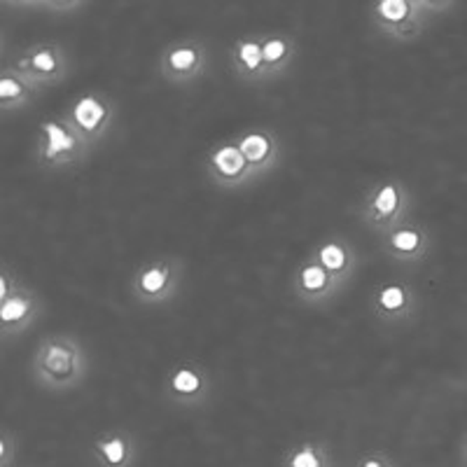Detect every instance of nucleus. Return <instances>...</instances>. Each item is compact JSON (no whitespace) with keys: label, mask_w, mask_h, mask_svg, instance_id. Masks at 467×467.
Returning <instances> with one entry per match:
<instances>
[{"label":"nucleus","mask_w":467,"mask_h":467,"mask_svg":"<svg viewBox=\"0 0 467 467\" xmlns=\"http://www.w3.org/2000/svg\"><path fill=\"white\" fill-rule=\"evenodd\" d=\"M91 369L85 344L68 332H52L37 341L31 377L47 393H70L87 381Z\"/></svg>","instance_id":"obj_1"},{"label":"nucleus","mask_w":467,"mask_h":467,"mask_svg":"<svg viewBox=\"0 0 467 467\" xmlns=\"http://www.w3.org/2000/svg\"><path fill=\"white\" fill-rule=\"evenodd\" d=\"M437 3L428 0H374L369 3V24L388 43H411L428 28Z\"/></svg>","instance_id":"obj_2"},{"label":"nucleus","mask_w":467,"mask_h":467,"mask_svg":"<svg viewBox=\"0 0 467 467\" xmlns=\"http://www.w3.org/2000/svg\"><path fill=\"white\" fill-rule=\"evenodd\" d=\"M414 197L402 178H383L381 182L367 192L358 206V220L365 224L374 236H383L400 223L411 218Z\"/></svg>","instance_id":"obj_3"},{"label":"nucleus","mask_w":467,"mask_h":467,"mask_svg":"<svg viewBox=\"0 0 467 467\" xmlns=\"http://www.w3.org/2000/svg\"><path fill=\"white\" fill-rule=\"evenodd\" d=\"M43 295L24 283L15 271L3 266L0 271V337L3 341L16 339L43 318Z\"/></svg>","instance_id":"obj_4"},{"label":"nucleus","mask_w":467,"mask_h":467,"mask_svg":"<svg viewBox=\"0 0 467 467\" xmlns=\"http://www.w3.org/2000/svg\"><path fill=\"white\" fill-rule=\"evenodd\" d=\"M94 150L64 122V117H47L40 122L33 148V160L45 171H61L80 166Z\"/></svg>","instance_id":"obj_5"},{"label":"nucleus","mask_w":467,"mask_h":467,"mask_svg":"<svg viewBox=\"0 0 467 467\" xmlns=\"http://www.w3.org/2000/svg\"><path fill=\"white\" fill-rule=\"evenodd\" d=\"M64 122L73 129L91 150L99 148L108 139L117 117V106L103 91H85L75 96L61 112Z\"/></svg>","instance_id":"obj_6"},{"label":"nucleus","mask_w":467,"mask_h":467,"mask_svg":"<svg viewBox=\"0 0 467 467\" xmlns=\"http://www.w3.org/2000/svg\"><path fill=\"white\" fill-rule=\"evenodd\" d=\"M185 278V265L178 257H157L136 269L131 278V295L140 306H161L178 297Z\"/></svg>","instance_id":"obj_7"},{"label":"nucleus","mask_w":467,"mask_h":467,"mask_svg":"<svg viewBox=\"0 0 467 467\" xmlns=\"http://www.w3.org/2000/svg\"><path fill=\"white\" fill-rule=\"evenodd\" d=\"M211 49L202 37H181L175 43L166 45L160 54V78L171 87L185 89L197 85L208 70Z\"/></svg>","instance_id":"obj_8"},{"label":"nucleus","mask_w":467,"mask_h":467,"mask_svg":"<svg viewBox=\"0 0 467 467\" xmlns=\"http://www.w3.org/2000/svg\"><path fill=\"white\" fill-rule=\"evenodd\" d=\"M10 66L45 91L47 87H58L68 78L70 57L64 45L37 43L16 54Z\"/></svg>","instance_id":"obj_9"},{"label":"nucleus","mask_w":467,"mask_h":467,"mask_svg":"<svg viewBox=\"0 0 467 467\" xmlns=\"http://www.w3.org/2000/svg\"><path fill=\"white\" fill-rule=\"evenodd\" d=\"M203 171H206V178L213 187L227 192L244 190V187L262 181L234 139L220 140L208 150L206 160H203Z\"/></svg>","instance_id":"obj_10"},{"label":"nucleus","mask_w":467,"mask_h":467,"mask_svg":"<svg viewBox=\"0 0 467 467\" xmlns=\"http://www.w3.org/2000/svg\"><path fill=\"white\" fill-rule=\"evenodd\" d=\"M164 395L178 409H203L213 398L211 372L197 360L178 362L166 377Z\"/></svg>","instance_id":"obj_11"},{"label":"nucleus","mask_w":467,"mask_h":467,"mask_svg":"<svg viewBox=\"0 0 467 467\" xmlns=\"http://www.w3.org/2000/svg\"><path fill=\"white\" fill-rule=\"evenodd\" d=\"M379 250L395 265H420L431 255L432 234L423 223L409 218L383 236H379Z\"/></svg>","instance_id":"obj_12"},{"label":"nucleus","mask_w":467,"mask_h":467,"mask_svg":"<svg viewBox=\"0 0 467 467\" xmlns=\"http://www.w3.org/2000/svg\"><path fill=\"white\" fill-rule=\"evenodd\" d=\"M346 287L339 281L329 276L327 271L316 262V257L308 253L302 262L297 265V269L292 271L290 278V292L292 297L302 302L304 306L311 308H323L329 302H335Z\"/></svg>","instance_id":"obj_13"},{"label":"nucleus","mask_w":467,"mask_h":467,"mask_svg":"<svg viewBox=\"0 0 467 467\" xmlns=\"http://www.w3.org/2000/svg\"><path fill=\"white\" fill-rule=\"evenodd\" d=\"M419 311V295L409 283L386 281L374 287L372 316L383 327H402Z\"/></svg>","instance_id":"obj_14"},{"label":"nucleus","mask_w":467,"mask_h":467,"mask_svg":"<svg viewBox=\"0 0 467 467\" xmlns=\"http://www.w3.org/2000/svg\"><path fill=\"white\" fill-rule=\"evenodd\" d=\"M239 150L248 160V164L257 171L260 178H266L271 171H276L283 157V143L278 133L269 127H253L234 136Z\"/></svg>","instance_id":"obj_15"},{"label":"nucleus","mask_w":467,"mask_h":467,"mask_svg":"<svg viewBox=\"0 0 467 467\" xmlns=\"http://www.w3.org/2000/svg\"><path fill=\"white\" fill-rule=\"evenodd\" d=\"M227 61L234 78L245 87H266L271 85L266 75L265 54H262L260 36H241L227 49Z\"/></svg>","instance_id":"obj_16"},{"label":"nucleus","mask_w":467,"mask_h":467,"mask_svg":"<svg viewBox=\"0 0 467 467\" xmlns=\"http://www.w3.org/2000/svg\"><path fill=\"white\" fill-rule=\"evenodd\" d=\"M311 255L316 257V262L327 271L329 276L339 281L344 287L356 276L358 250L356 245L350 244V239H346L341 234H329L327 239H323L311 250Z\"/></svg>","instance_id":"obj_17"},{"label":"nucleus","mask_w":467,"mask_h":467,"mask_svg":"<svg viewBox=\"0 0 467 467\" xmlns=\"http://www.w3.org/2000/svg\"><path fill=\"white\" fill-rule=\"evenodd\" d=\"M91 456L99 467H133L139 458V441L124 428L103 431L91 441Z\"/></svg>","instance_id":"obj_18"},{"label":"nucleus","mask_w":467,"mask_h":467,"mask_svg":"<svg viewBox=\"0 0 467 467\" xmlns=\"http://www.w3.org/2000/svg\"><path fill=\"white\" fill-rule=\"evenodd\" d=\"M262 37V54H265V66L269 82H276L285 78L299 57V45L295 36L287 31H271L260 33Z\"/></svg>","instance_id":"obj_19"},{"label":"nucleus","mask_w":467,"mask_h":467,"mask_svg":"<svg viewBox=\"0 0 467 467\" xmlns=\"http://www.w3.org/2000/svg\"><path fill=\"white\" fill-rule=\"evenodd\" d=\"M43 94L40 87L33 85L28 78H24L10 64L0 70V110L16 112L24 108H31L37 101V96Z\"/></svg>","instance_id":"obj_20"},{"label":"nucleus","mask_w":467,"mask_h":467,"mask_svg":"<svg viewBox=\"0 0 467 467\" xmlns=\"http://www.w3.org/2000/svg\"><path fill=\"white\" fill-rule=\"evenodd\" d=\"M281 467H337L335 451L325 440H299L283 456Z\"/></svg>","instance_id":"obj_21"},{"label":"nucleus","mask_w":467,"mask_h":467,"mask_svg":"<svg viewBox=\"0 0 467 467\" xmlns=\"http://www.w3.org/2000/svg\"><path fill=\"white\" fill-rule=\"evenodd\" d=\"M16 461V440L12 432H7V428H3V435H0V467H15Z\"/></svg>","instance_id":"obj_22"},{"label":"nucleus","mask_w":467,"mask_h":467,"mask_svg":"<svg viewBox=\"0 0 467 467\" xmlns=\"http://www.w3.org/2000/svg\"><path fill=\"white\" fill-rule=\"evenodd\" d=\"M356 467H395V462L383 451H367L358 458Z\"/></svg>","instance_id":"obj_23"},{"label":"nucleus","mask_w":467,"mask_h":467,"mask_svg":"<svg viewBox=\"0 0 467 467\" xmlns=\"http://www.w3.org/2000/svg\"><path fill=\"white\" fill-rule=\"evenodd\" d=\"M462 462H465V467H467V435L462 437Z\"/></svg>","instance_id":"obj_24"}]
</instances>
